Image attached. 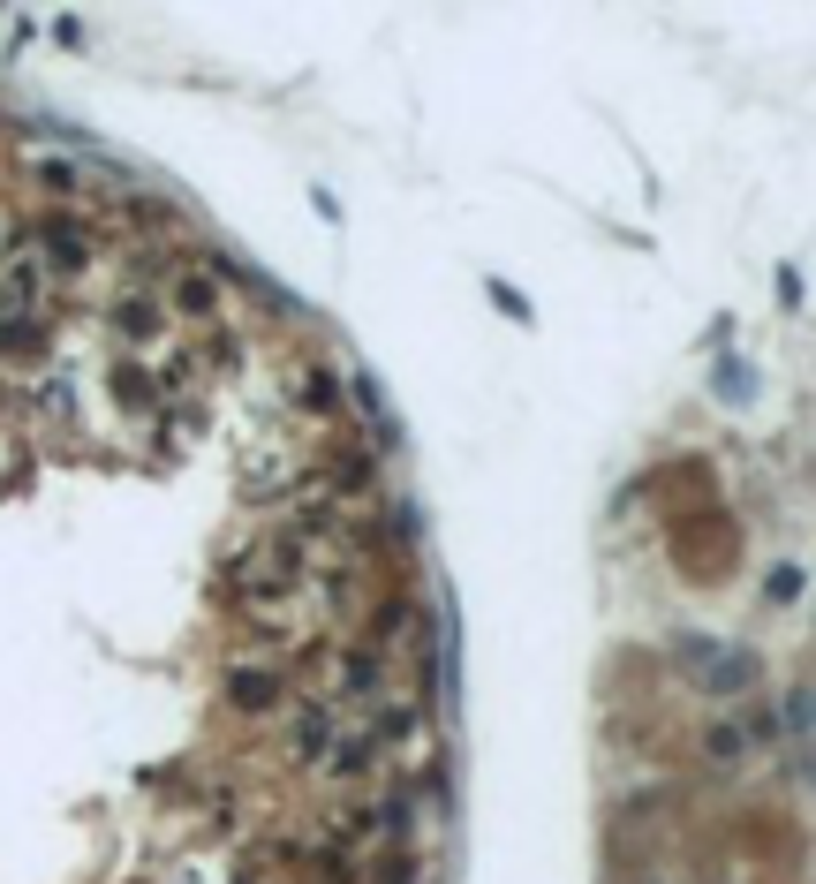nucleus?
<instances>
[{"instance_id":"2","label":"nucleus","mask_w":816,"mask_h":884,"mask_svg":"<svg viewBox=\"0 0 816 884\" xmlns=\"http://www.w3.org/2000/svg\"><path fill=\"white\" fill-rule=\"evenodd\" d=\"M733 756H741V733L718 726V733H711V764H733Z\"/></svg>"},{"instance_id":"1","label":"nucleus","mask_w":816,"mask_h":884,"mask_svg":"<svg viewBox=\"0 0 816 884\" xmlns=\"http://www.w3.org/2000/svg\"><path fill=\"white\" fill-rule=\"evenodd\" d=\"M235 696L242 703H272V680L265 673H235Z\"/></svg>"}]
</instances>
